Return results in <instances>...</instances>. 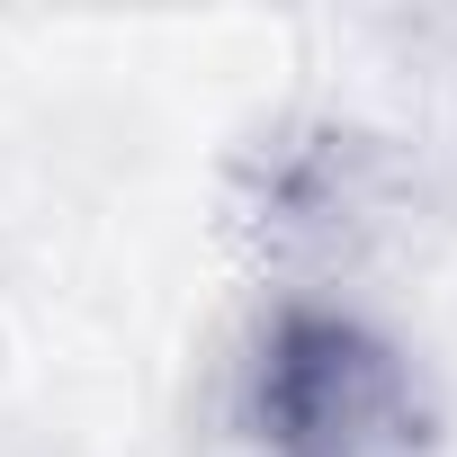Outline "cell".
<instances>
[{
  "instance_id": "7a4b0ae2",
  "label": "cell",
  "mask_w": 457,
  "mask_h": 457,
  "mask_svg": "<svg viewBox=\"0 0 457 457\" xmlns=\"http://www.w3.org/2000/svg\"><path fill=\"white\" fill-rule=\"evenodd\" d=\"M252 224L278 243V252H332L350 224H368V144L341 135V126H305V135H278L270 162H261V197H252Z\"/></svg>"
},
{
  "instance_id": "6da1fadb",
  "label": "cell",
  "mask_w": 457,
  "mask_h": 457,
  "mask_svg": "<svg viewBox=\"0 0 457 457\" xmlns=\"http://www.w3.org/2000/svg\"><path fill=\"white\" fill-rule=\"evenodd\" d=\"M224 457H439V403L377 314L287 287L234 359Z\"/></svg>"
}]
</instances>
